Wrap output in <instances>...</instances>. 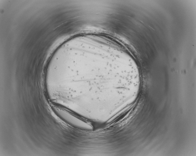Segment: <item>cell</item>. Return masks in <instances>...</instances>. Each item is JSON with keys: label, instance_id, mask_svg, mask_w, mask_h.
Segmentation results:
<instances>
[{"label": "cell", "instance_id": "obj_1", "mask_svg": "<svg viewBox=\"0 0 196 156\" xmlns=\"http://www.w3.org/2000/svg\"><path fill=\"white\" fill-rule=\"evenodd\" d=\"M133 57L119 42L97 34L76 36L57 53L49 81L61 93L78 85L95 103H117L140 80Z\"/></svg>", "mask_w": 196, "mask_h": 156}, {"label": "cell", "instance_id": "obj_2", "mask_svg": "<svg viewBox=\"0 0 196 156\" xmlns=\"http://www.w3.org/2000/svg\"><path fill=\"white\" fill-rule=\"evenodd\" d=\"M56 111L61 116L74 126L86 130H91L92 126L88 123L72 115L61 109L56 108Z\"/></svg>", "mask_w": 196, "mask_h": 156}]
</instances>
